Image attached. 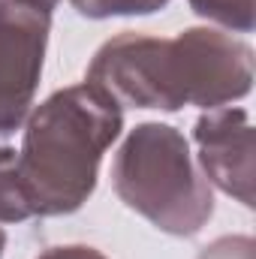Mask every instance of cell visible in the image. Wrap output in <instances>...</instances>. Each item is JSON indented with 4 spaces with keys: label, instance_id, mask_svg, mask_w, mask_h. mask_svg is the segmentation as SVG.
I'll return each mask as SVG.
<instances>
[{
    "label": "cell",
    "instance_id": "obj_2",
    "mask_svg": "<svg viewBox=\"0 0 256 259\" xmlns=\"http://www.w3.org/2000/svg\"><path fill=\"white\" fill-rule=\"evenodd\" d=\"M124 130L121 106L97 84L55 91L27 121L18 151V178L33 217L78 211L97 187L103 154Z\"/></svg>",
    "mask_w": 256,
    "mask_h": 259
},
{
    "label": "cell",
    "instance_id": "obj_10",
    "mask_svg": "<svg viewBox=\"0 0 256 259\" xmlns=\"http://www.w3.org/2000/svg\"><path fill=\"white\" fill-rule=\"evenodd\" d=\"M36 259H109V256L97 247H88V244H58V247H49L46 253H39Z\"/></svg>",
    "mask_w": 256,
    "mask_h": 259
},
{
    "label": "cell",
    "instance_id": "obj_7",
    "mask_svg": "<svg viewBox=\"0 0 256 259\" xmlns=\"http://www.w3.org/2000/svg\"><path fill=\"white\" fill-rule=\"evenodd\" d=\"M196 15L226 27L229 33L253 30V0H187Z\"/></svg>",
    "mask_w": 256,
    "mask_h": 259
},
{
    "label": "cell",
    "instance_id": "obj_1",
    "mask_svg": "<svg viewBox=\"0 0 256 259\" xmlns=\"http://www.w3.org/2000/svg\"><path fill=\"white\" fill-rule=\"evenodd\" d=\"M84 81L133 109H217L250 94L253 49L217 27H187L178 36L124 30L97 49Z\"/></svg>",
    "mask_w": 256,
    "mask_h": 259
},
{
    "label": "cell",
    "instance_id": "obj_8",
    "mask_svg": "<svg viewBox=\"0 0 256 259\" xmlns=\"http://www.w3.org/2000/svg\"><path fill=\"white\" fill-rule=\"evenodd\" d=\"M84 18H115V15H151L169 0H69Z\"/></svg>",
    "mask_w": 256,
    "mask_h": 259
},
{
    "label": "cell",
    "instance_id": "obj_5",
    "mask_svg": "<svg viewBox=\"0 0 256 259\" xmlns=\"http://www.w3.org/2000/svg\"><path fill=\"white\" fill-rule=\"evenodd\" d=\"M193 142L208 184H217L244 208H253V127L247 112L238 106L208 109L193 127Z\"/></svg>",
    "mask_w": 256,
    "mask_h": 259
},
{
    "label": "cell",
    "instance_id": "obj_11",
    "mask_svg": "<svg viewBox=\"0 0 256 259\" xmlns=\"http://www.w3.org/2000/svg\"><path fill=\"white\" fill-rule=\"evenodd\" d=\"M21 3H30V6H39V9H46V12H52V9L58 6V0H21Z\"/></svg>",
    "mask_w": 256,
    "mask_h": 259
},
{
    "label": "cell",
    "instance_id": "obj_6",
    "mask_svg": "<svg viewBox=\"0 0 256 259\" xmlns=\"http://www.w3.org/2000/svg\"><path fill=\"white\" fill-rule=\"evenodd\" d=\"M33 217L18 178V151L0 145V223H21Z\"/></svg>",
    "mask_w": 256,
    "mask_h": 259
},
{
    "label": "cell",
    "instance_id": "obj_9",
    "mask_svg": "<svg viewBox=\"0 0 256 259\" xmlns=\"http://www.w3.org/2000/svg\"><path fill=\"white\" fill-rule=\"evenodd\" d=\"M199 259H253V241L247 235H226L208 244Z\"/></svg>",
    "mask_w": 256,
    "mask_h": 259
},
{
    "label": "cell",
    "instance_id": "obj_3",
    "mask_svg": "<svg viewBox=\"0 0 256 259\" xmlns=\"http://www.w3.org/2000/svg\"><path fill=\"white\" fill-rule=\"evenodd\" d=\"M112 187L130 211L160 232L190 238L214 214V193L184 133L160 121L130 130L112 163Z\"/></svg>",
    "mask_w": 256,
    "mask_h": 259
},
{
    "label": "cell",
    "instance_id": "obj_4",
    "mask_svg": "<svg viewBox=\"0 0 256 259\" xmlns=\"http://www.w3.org/2000/svg\"><path fill=\"white\" fill-rule=\"evenodd\" d=\"M52 33V12L0 0V136H9L30 115Z\"/></svg>",
    "mask_w": 256,
    "mask_h": 259
},
{
    "label": "cell",
    "instance_id": "obj_12",
    "mask_svg": "<svg viewBox=\"0 0 256 259\" xmlns=\"http://www.w3.org/2000/svg\"><path fill=\"white\" fill-rule=\"evenodd\" d=\"M3 247H6V232L0 229V256H3Z\"/></svg>",
    "mask_w": 256,
    "mask_h": 259
}]
</instances>
